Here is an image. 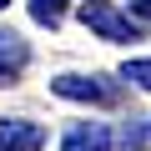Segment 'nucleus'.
Listing matches in <instances>:
<instances>
[{"label": "nucleus", "instance_id": "obj_1", "mask_svg": "<svg viewBox=\"0 0 151 151\" xmlns=\"http://www.w3.org/2000/svg\"><path fill=\"white\" fill-rule=\"evenodd\" d=\"M50 91L60 101H86V106H116L121 101V81H111V76H81V70L50 76Z\"/></svg>", "mask_w": 151, "mask_h": 151}, {"label": "nucleus", "instance_id": "obj_2", "mask_svg": "<svg viewBox=\"0 0 151 151\" xmlns=\"http://www.w3.org/2000/svg\"><path fill=\"white\" fill-rule=\"evenodd\" d=\"M81 20H86V30H96V35L111 40V45H131V40H141V20H136V15H116L106 0H91V5L81 10Z\"/></svg>", "mask_w": 151, "mask_h": 151}, {"label": "nucleus", "instance_id": "obj_3", "mask_svg": "<svg viewBox=\"0 0 151 151\" xmlns=\"http://www.w3.org/2000/svg\"><path fill=\"white\" fill-rule=\"evenodd\" d=\"M60 151H111V126L106 121H76L60 136Z\"/></svg>", "mask_w": 151, "mask_h": 151}, {"label": "nucleus", "instance_id": "obj_4", "mask_svg": "<svg viewBox=\"0 0 151 151\" xmlns=\"http://www.w3.org/2000/svg\"><path fill=\"white\" fill-rule=\"evenodd\" d=\"M25 65H30V40L20 30H0V81L10 86Z\"/></svg>", "mask_w": 151, "mask_h": 151}, {"label": "nucleus", "instance_id": "obj_5", "mask_svg": "<svg viewBox=\"0 0 151 151\" xmlns=\"http://www.w3.org/2000/svg\"><path fill=\"white\" fill-rule=\"evenodd\" d=\"M45 126L40 121H0V151H40Z\"/></svg>", "mask_w": 151, "mask_h": 151}, {"label": "nucleus", "instance_id": "obj_6", "mask_svg": "<svg viewBox=\"0 0 151 151\" xmlns=\"http://www.w3.org/2000/svg\"><path fill=\"white\" fill-rule=\"evenodd\" d=\"M30 20L45 25V30H55L65 20V0H30Z\"/></svg>", "mask_w": 151, "mask_h": 151}, {"label": "nucleus", "instance_id": "obj_7", "mask_svg": "<svg viewBox=\"0 0 151 151\" xmlns=\"http://www.w3.org/2000/svg\"><path fill=\"white\" fill-rule=\"evenodd\" d=\"M121 81H131V86L151 91V60H126V65H121Z\"/></svg>", "mask_w": 151, "mask_h": 151}, {"label": "nucleus", "instance_id": "obj_8", "mask_svg": "<svg viewBox=\"0 0 151 151\" xmlns=\"http://www.w3.org/2000/svg\"><path fill=\"white\" fill-rule=\"evenodd\" d=\"M146 136H151V131H141V126H126L116 146H121V151H141V146H146Z\"/></svg>", "mask_w": 151, "mask_h": 151}, {"label": "nucleus", "instance_id": "obj_9", "mask_svg": "<svg viewBox=\"0 0 151 151\" xmlns=\"http://www.w3.org/2000/svg\"><path fill=\"white\" fill-rule=\"evenodd\" d=\"M131 15H136L141 25H151V0H131Z\"/></svg>", "mask_w": 151, "mask_h": 151}, {"label": "nucleus", "instance_id": "obj_10", "mask_svg": "<svg viewBox=\"0 0 151 151\" xmlns=\"http://www.w3.org/2000/svg\"><path fill=\"white\" fill-rule=\"evenodd\" d=\"M5 5H10V0H0V10H5Z\"/></svg>", "mask_w": 151, "mask_h": 151}, {"label": "nucleus", "instance_id": "obj_11", "mask_svg": "<svg viewBox=\"0 0 151 151\" xmlns=\"http://www.w3.org/2000/svg\"><path fill=\"white\" fill-rule=\"evenodd\" d=\"M0 86H5V81H0Z\"/></svg>", "mask_w": 151, "mask_h": 151}]
</instances>
